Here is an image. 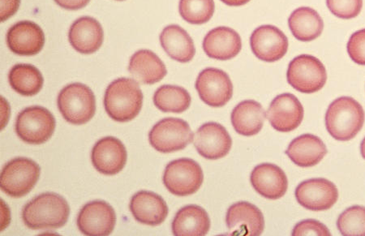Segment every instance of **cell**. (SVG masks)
<instances>
[{
    "label": "cell",
    "instance_id": "6da1fadb",
    "mask_svg": "<svg viewBox=\"0 0 365 236\" xmlns=\"http://www.w3.org/2000/svg\"><path fill=\"white\" fill-rule=\"evenodd\" d=\"M70 215L67 200L61 195L46 193L29 202L22 211V220L33 230L60 228Z\"/></svg>",
    "mask_w": 365,
    "mask_h": 236
},
{
    "label": "cell",
    "instance_id": "7a4b0ae2",
    "mask_svg": "<svg viewBox=\"0 0 365 236\" xmlns=\"http://www.w3.org/2000/svg\"><path fill=\"white\" fill-rule=\"evenodd\" d=\"M143 93L136 81L119 78L110 83L105 93L104 107L108 115L117 122L131 121L140 113Z\"/></svg>",
    "mask_w": 365,
    "mask_h": 236
},
{
    "label": "cell",
    "instance_id": "3957f363",
    "mask_svg": "<svg viewBox=\"0 0 365 236\" xmlns=\"http://www.w3.org/2000/svg\"><path fill=\"white\" fill-rule=\"evenodd\" d=\"M365 119L362 106L350 97L335 99L326 114L327 131L337 140L354 138L364 126Z\"/></svg>",
    "mask_w": 365,
    "mask_h": 236
},
{
    "label": "cell",
    "instance_id": "277c9868",
    "mask_svg": "<svg viewBox=\"0 0 365 236\" xmlns=\"http://www.w3.org/2000/svg\"><path fill=\"white\" fill-rule=\"evenodd\" d=\"M58 108L63 119L73 125H84L96 111V100L91 88L73 83L64 87L58 94Z\"/></svg>",
    "mask_w": 365,
    "mask_h": 236
},
{
    "label": "cell",
    "instance_id": "5b68a950",
    "mask_svg": "<svg viewBox=\"0 0 365 236\" xmlns=\"http://www.w3.org/2000/svg\"><path fill=\"white\" fill-rule=\"evenodd\" d=\"M41 168L27 158H16L4 167L0 176L1 190L11 197L26 196L36 185Z\"/></svg>",
    "mask_w": 365,
    "mask_h": 236
},
{
    "label": "cell",
    "instance_id": "8992f818",
    "mask_svg": "<svg viewBox=\"0 0 365 236\" xmlns=\"http://www.w3.org/2000/svg\"><path fill=\"white\" fill-rule=\"evenodd\" d=\"M163 184L175 196H190L199 190L204 181L203 170L190 158L170 162L163 174Z\"/></svg>",
    "mask_w": 365,
    "mask_h": 236
},
{
    "label": "cell",
    "instance_id": "52a82bcc",
    "mask_svg": "<svg viewBox=\"0 0 365 236\" xmlns=\"http://www.w3.org/2000/svg\"><path fill=\"white\" fill-rule=\"evenodd\" d=\"M287 81L296 91L313 93L326 85L327 73L325 66L319 58L302 55L293 58L288 66Z\"/></svg>",
    "mask_w": 365,
    "mask_h": 236
},
{
    "label": "cell",
    "instance_id": "ba28073f",
    "mask_svg": "<svg viewBox=\"0 0 365 236\" xmlns=\"http://www.w3.org/2000/svg\"><path fill=\"white\" fill-rule=\"evenodd\" d=\"M55 129V117L48 110L39 106L23 110L16 118V134L29 144L46 143L52 137Z\"/></svg>",
    "mask_w": 365,
    "mask_h": 236
},
{
    "label": "cell",
    "instance_id": "9c48e42d",
    "mask_svg": "<svg viewBox=\"0 0 365 236\" xmlns=\"http://www.w3.org/2000/svg\"><path fill=\"white\" fill-rule=\"evenodd\" d=\"M193 139L190 125L178 118H166L158 122L149 133L153 148L163 153L184 150Z\"/></svg>",
    "mask_w": 365,
    "mask_h": 236
},
{
    "label": "cell",
    "instance_id": "30bf717a",
    "mask_svg": "<svg viewBox=\"0 0 365 236\" xmlns=\"http://www.w3.org/2000/svg\"><path fill=\"white\" fill-rule=\"evenodd\" d=\"M196 90L202 101L212 108H222L233 96V85L222 70L208 68L199 73Z\"/></svg>",
    "mask_w": 365,
    "mask_h": 236
},
{
    "label": "cell",
    "instance_id": "8fae6325",
    "mask_svg": "<svg viewBox=\"0 0 365 236\" xmlns=\"http://www.w3.org/2000/svg\"><path fill=\"white\" fill-rule=\"evenodd\" d=\"M115 223L114 209L103 200H93L86 204L78 217V228L86 235H109L113 233Z\"/></svg>",
    "mask_w": 365,
    "mask_h": 236
},
{
    "label": "cell",
    "instance_id": "7c38bea8",
    "mask_svg": "<svg viewBox=\"0 0 365 236\" xmlns=\"http://www.w3.org/2000/svg\"><path fill=\"white\" fill-rule=\"evenodd\" d=\"M295 195L300 205L313 211L331 209L339 198L336 186L332 182L322 178L311 179L300 183Z\"/></svg>",
    "mask_w": 365,
    "mask_h": 236
},
{
    "label": "cell",
    "instance_id": "4fadbf2b",
    "mask_svg": "<svg viewBox=\"0 0 365 236\" xmlns=\"http://www.w3.org/2000/svg\"><path fill=\"white\" fill-rule=\"evenodd\" d=\"M250 46L253 54L264 62L281 60L287 52L288 39L284 32L274 26H262L252 32Z\"/></svg>",
    "mask_w": 365,
    "mask_h": 236
},
{
    "label": "cell",
    "instance_id": "5bb4252c",
    "mask_svg": "<svg viewBox=\"0 0 365 236\" xmlns=\"http://www.w3.org/2000/svg\"><path fill=\"white\" fill-rule=\"evenodd\" d=\"M194 145L206 159L217 160L227 155L232 145L227 129L217 123H206L194 135Z\"/></svg>",
    "mask_w": 365,
    "mask_h": 236
},
{
    "label": "cell",
    "instance_id": "9a60e30c",
    "mask_svg": "<svg viewBox=\"0 0 365 236\" xmlns=\"http://www.w3.org/2000/svg\"><path fill=\"white\" fill-rule=\"evenodd\" d=\"M304 111L299 99L292 93H282L270 103L267 118L270 125L282 133L297 129L304 119Z\"/></svg>",
    "mask_w": 365,
    "mask_h": 236
},
{
    "label": "cell",
    "instance_id": "2e32d148",
    "mask_svg": "<svg viewBox=\"0 0 365 236\" xmlns=\"http://www.w3.org/2000/svg\"><path fill=\"white\" fill-rule=\"evenodd\" d=\"M226 222L231 235L259 236L264 228L262 211L247 202L232 205L227 210Z\"/></svg>",
    "mask_w": 365,
    "mask_h": 236
},
{
    "label": "cell",
    "instance_id": "e0dca14e",
    "mask_svg": "<svg viewBox=\"0 0 365 236\" xmlns=\"http://www.w3.org/2000/svg\"><path fill=\"white\" fill-rule=\"evenodd\" d=\"M94 168L106 175L121 172L127 162V150L121 140L113 137L99 140L91 153Z\"/></svg>",
    "mask_w": 365,
    "mask_h": 236
},
{
    "label": "cell",
    "instance_id": "ac0fdd59",
    "mask_svg": "<svg viewBox=\"0 0 365 236\" xmlns=\"http://www.w3.org/2000/svg\"><path fill=\"white\" fill-rule=\"evenodd\" d=\"M9 49L24 56L37 55L45 43L43 29L32 21H24L11 26L7 34Z\"/></svg>",
    "mask_w": 365,
    "mask_h": 236
},
{
    "label": "cell",
    "instance_id": "d6986e66",
    "mask_svg": "<svg viewBox=\"0 0 365 236\" xmlns=\"http://www.w3.org/2000/svg\"><path fill=\"white\" fill-rule=\"evenodd\" d=\"M242 48V40L233 29L220 26L212 29L203 40L206 55L217 61H228L237 56Z\"/></svg>",
    "mask_w": 365,
    "mask_h": 236
},
{
    "label": "cell",
    "instance_id": "ffe728a7",
    "mask_svg": "<svg viewBox=\"0 0 365 236\" xmlns=\"http://www.w3.org/2000/svg\"><path fill=\"white\" fill-rule=\"evenodd\" d=\"M250 181L257 193L269 200H278L284 197L287 190L286 174L272 163L258 165L251 173Z\"/></svg>",
    "mask_w": 365,
    "mask_h": 236
},
{
    "label": "cell",
    "instance_id": "44dd1931",
    "mask_svg": "<svg viewBox=\"0 0 365 236\" xmlns=\"http://www.w3.org/2000/svg\"><path fill=\"white\" fill-rule=\"evenodd\" d=\"M129 207L135 220L148 226L160 225L168 215L166 202L160 195L149 191L135 194Z\"/></svg>",
    "mask_w": 365,
    "mask_h": 236
},
{
    "label": "cell",
    "instance_id": "7402d4cb",
    "mask_svg": "<svg viewBox=\"0 0 365 236\" xmlns=\"http://www.w3.org/2000/svg\"><path fill=\"white\" fill-rule=\"evenodd\" d=\"M103 38L102 26L91 16L81 17L69 29V42L81 54L96 52L101 47Z\"/></svg>",
    "mask_w": 365,
    "mask_h": 236
},
{
    "label": "cell",
    "instance_id": "603a6c76",
    "mask_svg": "<svg viewBox=\"0 0 365 236\" xmlns=\"http://www.w3.org/2000/svg\"><path fill=\"white\" fill-rule=\"evenodd\" d=\"M286 153L297 166L311 168L322 160L327 155V149L319 138L312 134H304L292 141Z\"/></svg>",
    "mask_w": 365,
    "mask_h": 236
},
{
    "label": "cell",
    "instance_id": "cb8c5ba5",
    "mask_svg": "<svg viewBox=\"0 0 365 236\" xmlns=\"http://www.w3.org/2000/svg\"><path fill=\"white\" fill-rule=\"evenodd\" d=\"M129 73L141 84L154 85L168 74L164 63L155 53L150 50H140L131 57Z\"/></svg>",
    "mask_w": 365,
    "mask_h": 236
},
{
    "label": "cell",
    "instance_id": "d4e9b609",
    "mask_svg": "<svg viewBox=\"0 0 365 236\" xmlns=\"http://www.w3.org/2000/svg\"><path fill=\"white\" fill-rule=\"evenodd\" d=\"M161 46L173 60L180 63L190 62L196 54L190 35L178 25L164 28L160 34Z\"/></svg>",
    "mask_w": 365,
    "mask_h": 236
},
{
    "label": "cell",
    "instance_id": "484cf974",
    "mask_svg": "<svg viewBox=\"0 0 365 236\" xmlns=\"http://www.w3.org/2000/svg\"><path fill=\"white\" fill-rule=\"evenodd\" d=\"M231 120L237 133L252 137L262 129L266 112L260 103L253 100H245L233 109Z\"/></svg>",
    "mask_w": 365,
    "mask_h": 236
},
{
    "label": "cell",
    "instance_id": "4316f807",
    "mask_svg": "<svg viewBox=\"0 0 365 236\" xmlns=\"http://www.w3.org/2000/svg\"><path fill=\"white\" fill-rule=\"evenodd\" d=\"M172 227L175 236H203L210 231V220L201 206L187 205L176 214Z\"/></svg>",
    "mask_w": 365,
    "mask_h": 236
},
{
    "label": "cell",
    "instance_id": "83f0119b",
    "mask_svg": "<svg viewBox=\"0 0 365 236\" xmlns=\"http://www.w3.org/2000/svg\"><path fill=\"white\" fill-rule=\"evenodd\" d=\"M288 26L294 37L302 42H311L321 36L324 21L317 11L309 7H300L289 16Z\"/></svg>",
    "mask_w": 365,
    "mask_h": 236
},
{
    "label": "cell",
    "instance_id": "f1b7e54d",
    "mask_svg": "<svg viewBox=\"0 0 365 236\" xmlns=\"http://www.w3.org/2000/svg\"><path fill=\"white\" fill-rule=\"evenodd\" d=\"M9 83L14 90L23 96H34L43 86L40 71L31 64H16L9 73Z\"/></svg>",
    "mask_w": 365,
    "mask_h": 236
},
{
    "label": "cell",
    "instance_id": "f546056e",
    "mask_svg": "<svg viewBox=\"0 0 365 236\" xmlns=\"http://www.w3.org/2000/svg\"><path fill=\"white\" fill-rule=\"evenodd\" d=\"M155 107L163 112L182 113L190 108L192 98L185 88L176 86H163L154 94Z\"/></svg>",
    "mask_w": 365,
    "mask_h": 236
},
{
    "label": "cell",
    "instance_id": "4dcf8cb0",
    "mask_svg": "<svg viewBox=\"0 0 365 236\" xmlns=\"http://www.w3.org/2000/svg\"><path fill=\"white\" fill-rule=\"evenodd\" d=\"M215 10L214 0H180V14L192 25H203L213 16Z\"/></svg>",
    "mask_w": 365,
    "mask_h": 236
},
{
    "label": "cell",
    "instance_id": "1f68e13d",
    "mask_svg": "<svg viewBox=\"0 0 365 236\" xmlns=\"http://www.w3.org/2000/svg\"><path fill=\"white\" fill-rule=\"evenodd\" d=\"M337 227L344 236H365V207L351 206L339 217Z\"/></svg>",
    "mask_w": 365,
    "mask_h": 236
},
{
    "label": "cell",
    "instance_id": "d6a6232c",
    "mask_svg": "<svg viewBox=\"0 0 365 236\" xmlns=\"http://www.w3.org/2000/svg\"><path fill=\"white\" fill-rule=\"evenodd\" d=\"M327 5L338 19L350 20L361 14L363 0H327Z\"/></svg>",
    "mask_w": 365,
    "mask_h": 236
},
{
    "label": "cell",
    "instance_id": "836d02e7",
    "mask_svg": "<svg viewBox=\"0 0 365 236\" xmlns=\"http://www.w3.org/2000/svg\"><path fill=\"white\" fill-rule=\"evenodd\" d=\"M346 49L352 61L365 66V29L351 34Z\"/></svg>",
    "mask_w": 365,
    "mask_h": 236
},
{
    "label": "cell",
    "instance_id": "e575fe53",
    "mask_svg": "<svg viewBox=\"0 0 365 236\" xmlns=\"http://www.w3.org/2000/svg\"><path fill=\"white\" fill-rule=\"evenodd\" d=\"M293 236H303V235H319V236H329V229L324 225L322 222L309 220L299 222L294 227L292 234Z\"/></svg>",
    "mask_w": 365,
    "mask_h": 236
},
{
    "label": "cell",
    "instance_id": "d590c367",
    "mask_svg": "<svg viewBox=\"0 0 365 236\" xmlns=\"http://www.w3.org/2000/svg\"><path fill=\"white\" fill-rule=\"evenodd\" d=\"M0 19L5 21L13 16L20 7L21 0H0Z\"/></svg>",
    "mask_w": 365,
    "mask_h": 236
},
{
    "label": "cell",
    "instance_id": "8d00e7d4",
    "mask_svg": "<svg viewBox=\"0 0 365 236\" xmlns=\"http://www.w3.org/2000/svg\"><path fill=\"white\" fill-rule=\"evenodd\" d=\"M91 0H55L61 7L68 10H78L86 7Z\"/></svg>",
    "mask_w": 365,
    "mask_h": 236
},
{
    "label": "cell",
    "instance_id": "74e56055",
    "mask_svg": "<svg viewBox=\"0 0 365 236\" xmlns=\"http://www.w3.org/2000/svg\"><path fill=\"white\" fill-rule=\"evenodd\" d=\"M221 1L230 7H240V6L248 4L250 0H221Z\"/></svg>",
    "mask_w": 365,
    "mask_h": 236
},
{
    "label": "cell",
    "instance_id": "f35d334b",
    "mask_svg": "<svg viewBox=\"0 0 365 236\" xmlns=\"http://www.w3.org/2000/svg\"><path fill=\"white\" fill-rule=\"evenodd\" d=\"M361 153L362 157L365 159V138L362 140L361 145Z\"/></svg>",
    "mask_w": 365,
    "mask_h": 236
},
{
    "label": "cell",
    "instance_id": "ab89813d",
    "mask_svg": "<svg viewBox=\"0 0 365 236\" xmlns=\"http://www.w3.org/2000/svg\"><path fill=\"white\" fill-rule=\"evenodd\" d=\"M118 1H123V0H118Z\"/></svg>",
    "mask_w": 365,
    "mask_h": 236
}]
</instances>
